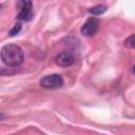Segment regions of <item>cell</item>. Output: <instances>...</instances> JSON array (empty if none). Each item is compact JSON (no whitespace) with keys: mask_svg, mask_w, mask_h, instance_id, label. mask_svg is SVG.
I'll return each mask as SVG.
<instances>
[{"mask_svg":"<svg viewBox=\"0 0 135 135\" xmlns=\"http://www.w3.org/2000/svg\"><path fill=\"white\" fill-rule=\"evenodd\" d=\"M2 62L8 68H18L22 64L24 54L22 49L17 44H6L1 50Z\"/></svg>","mask_w":135,"mask_h":135,"instance_id":"1","label":"cell"},{"mask_svg":"<svg viewBox=\"0 0 135 135\" xmlns=\"http://www.w3.org/2000/svg\"><path fill=\"white\" fill-rule=\"evenodd\" d=\"M16 7L18 11L17 18L21 21H31L34 14H33V3L32 0H17Z\"/></svg>","mask_w":135,"mask_h":135,"instance_id":"2","label":"cell"},{"mask_svg":"<svg viewBox=\"0 0 135 135\" xmlns=\"http://www.w3.org/2000/svg\"><path fill=\"white\" fill-rule=\"evenodd\" d=\"M63 78L59 74H52L43 77L40 80V85L44 89L47 90H53V89H58L63 85Z\"/></svg>","mask_w":135,"mask_h":135,"instance_id":"3","label":"cell"},{"mask_svg":"<svg viewBox=\"0 0 135 135\" xmlns=\"http://www.w3.org/2000/svg\"><path fill=\"white\" fill-rule=\"evenodd\" d=\"M99 20L95 17H91L89 18L84 23L83 25L81 26L80 28V32L83 36H86V37H92L94 36L98 30H99Z\"/></svg>","mask_w":135,"mask_h":135,"instance_id":"4","label":"cell"},{"mask_svg":"<svg viewBox=\"0 0 135 135\" xmlns=\"http://www.w3.org/2000/svg\"><path fill=\"white\" fill-rule=\"evenodd\" d=\"M74 61H75V58L70 52H61L55 57V63L62 68L72 65Z\"/></svg>","mask_w":135,"mask_h":135,"instance_id":"5","label":"cell"},{"mask_svg":"<svg viewBox=\"0 0 135 135\" xmlns=\"http://www.w3.org/2000/svg\"><path fill=\"white\" fill-rule=\"evenodd\" d=\"M107 11V6L103 5V4H99V5H96L94 7H91L89 8V13L92 14V15H95V16H99L101 14H103L104 12Z\"/></svg>","mask_w":135,"mask_h":135,"instance_id":"6","label":"cell"},{"mask_svg":"<svg viewBox=\"0 0 135 135\" xmlns=\"http://www.w3.org/2000/svg\"><path fill=\"white\" fill-rule=\"evenodd\" d=\"M124 45H126V46H128V47L135 49V34H134V35L129 36V37L124 40Z\"/></svg>","mask_w":135,"mask_h":135,"instance_id":"7","label":"cell"},{"mask_svg":"<svg viewBox=\"0 0 135 135\" xmlns=\"http://www.w3.org/2000/svg\"><path fill=\"white\" fill-rule=\"evenodd\" d=\"M21 27H22V25H21V23L20 22H18V23H16L14 26H13V28L9 31V33H8V35L11 36V37H13V36H15V35H17L20 31H21Z\"/></svg>","mask_w":135,"mask_h":135,"instance_id":"8","label":"cell"},{"mask_svg":"<svg viewBox=\"0 0 135 135\" xmlns=\"http://www.w3.org/2000/svg\"><path fill=\"white\" fill-rule=\"evenodd\" d=\"M133 73H134V74H135V65H134V66H133Z\"/></svg>","mask_w":135,"mask_h":135,"instance_id":"9","label":"cell"}]
</instances>
